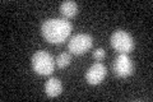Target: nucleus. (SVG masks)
Listing matches in <instances>:
<instances>
[{"mask_svg": "<svg viewBox=\"0 0 153 102\" xmlns=\"http://www.w3.org/2000/svg\"><path fill=\"white\" fill-rule=\"evenodd\" d=\"M41 33L52 45L64 43L71 33V24L65 18H50L41 24Z\"/></svg>", "mask_w": 153, "mask_h": 102, "instance_id": "1", "label": "nucleus"}, {"mask_svg": "<svg viewBox=\"0 0 153 102\" xmlns=\"http://www.w3.org/2000/svg\"><path fill=\"white\" fill-rule=\"evenodd\" d=\"M55 60L47 51H37L32 56V69L38 75H51L55 69Z\"/></svg>", "mask_w": 153, "mask_h": 102, "instance_id": "2", "label": "nucleus"}, {"mask_svg": "<svg viewBox=\"0 0 153 102\" xmlns=\"http://www.w3.org/2000/svg\"><path fill=\"white\" fill-rule=\"evenodd\" d=\"M110 43H111L114 50L119 51L120 54H129L135 47V42H134L131 35L121 30H117L112 33L110 37Z\"/></svg>", "mask_w": 153, "mask_h": 102, "instance_id": "3", "label": "nucleus"}, {"mask_svg": "<svg viewBox=\"0 0 153 102\" xmlns=\"http://www.w3.org/2000/svg\"><path fill=\"white\" fill-rule=\"evenodd\" d=\"M93 45V38L88 33H78L68 42V50L73 55H83Z\"/></svg>", "mask_w": 153, "mask_h": 102, "instance_id": "4", "label": "nucleus"}, {"mask_svg": "<svg viewBox=\"0 0 153 102\" xmlns=\"http://www.w3.org/2000/svg\"><path fill=\"white\" fill-rule=\"evenodd\" d=\"M112 70L115 75L119 78H128L130 77L134 71V65L131 59L128 56V54H120L116 56L112 64Z\"/></svg>", "mask_w": 153, "mask_h": 102, "instance_id": "5", "label": "nucleus"}, {"mask_svg": "<svg viewBox=\"0 0 153 102\" xmlns=\"http://www.w3.org/2000/svg\"><path fill=\"white\" fill-rule=\"evenodd\" d=\"M107 69L106 66L101 63H94L93 65L89 66V69L85 73V80L91 86H97L106 78Z\"/></svg>", "mask_w": 153, "mask_h": 102, "instance_id": "6", "label": "nucleus"}, {"mask_svg": "<svg viewBox=\"0 0 153 102\" xmlns=\"http://www.w3.org/2000/svg\"><path fill=\"white\" fill-rule=\"evenodd\" d=\"M63 92V84H61L60 79L57 78H50L45 84V93L49 98H54L61 95Z\"/></svg>", "mask_w": 153, "mask_h": 102, "instance_id": "7", "label": "nucleus"}, {"mask_svg": "<svg viewBox=\"0 0 153 102\" xmlns=\"http://www.w3.org/2000/svg\"><path fill=\"white\" fill-rule=\"evenodd\" d=\"M78 4L75 1H64L60 4V8L59 10L61 13V16H63L65 19L66 18H73L75 17L76 14H78Z\"/></svg>", "mask_w": 153, "mask_h": 102, "instance_id": "8", "label": "nucleus"}, {"mask_svg": "<svg viewBox=\"0 0 153 102\" xmlns=\"http://www.w3.org/2000/svg\"><path fill=\"white\" fill-rule=\"evenodd\" d=\"M70 61H71V56L68 52H61L60 55H57L56 60H55V64L59 69H65L66 66L70 65Z\"/></svg>", "mask_w": 153, "mask_h": 102, "instance_id": "9", "label": "nucleus"}, {"mask_svg": "<svg viewBox=\"0 0 153 102\" xmlns=\"http://www.w3.org/2000/svg\"><path fill=\"white\" fill-rule=\"evenodd\" d=\"M105 56H106V51L103 50V48H97L96 51H93V57L97 61H101L105 59Z\"/></svg>", "mask_w": 153, "mask_h": 102, "instance_id": "10", "label": "nucleus"}]
</instances>
